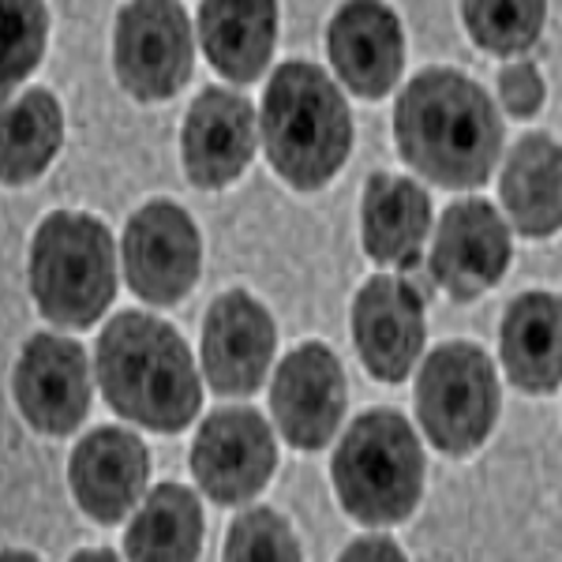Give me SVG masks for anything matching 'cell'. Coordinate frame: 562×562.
Returning a JSON list of instances; mask_svg holds the SVG:
<instances>
[{
  "instance_id": "obj_7",
  "label": "cell",
  "mask_w": 562,
  "mask_h": 562,
  "mask_svg": "<svg viewBox=\"0 0 562 562\" xmlns=\"http://www.w3.org/2000/svg\"><path fill=\"white\" fill-rule=\"evenodd\" d=\"M195 38L188 12L169 0H135L116 12L113 71L135 102H166L192 79Z\"/></svg>"
},
{
  "instance_id": "obj_3",
  "label": "cell",
  "mask_w": 562,
  "mask_h": 562,
  "mask_svg": "<svg viewBox=\"0 0 562 562\" xmlns=\"http://www.w3.org/2000/svg\"><path fill=\"white\" fill-rule=\"evenodd\" d=\"M259 135L270 169L293 192H319L349 161L352 113L319 65L285 60L262 90Z\"/></svg>"
},
{
  "instance_id": "obj_16",
  "label": "cell",
  "mask_w": 562,
  "mask_h": 562,
  "mask_svg": "<svg viewBox=\"0 0 562 562\" xmlns=\"http://www.w3.org/2000/svg\"><path fill=\"white\" fill-rule=\"evenodd\" d=\"M150 480V450L128 428H94L68 458V487L79 510L98 525H116L135 510Z\"/></svg>"
},
{
  "instance_id": "obj_15",
  "label": "cell",
  "mask_w": 562,
  "mask_h": 562,
  "mask_svg": "<svg viewBox=\"0 0 562 562\" xmlns=\"http://www.w3.org/2000/svg\"><path fill=\"white\" fill-rule=\"evenodd\" d=\"M12 394L23 420L42 435H71L90 409V364L79 341L34 334L20 349Z\"/></svg>"
},
{
  "instance_id": "obj_11",
  "label": "cell",
  "mask_w": 562,
  "mask_h": 562,
  "mask_svg": "<svg viewBox=\"0 0 562 562\" xmlns=\"http://www.w3.org/2000/svg\"><path fill=\"white\" fill-rule=\"evenodd\" d=\"M349 319L352 346H357L368 375L390 386L405 383L416 360L424 357V341H428L424 296L405 278L375 274L352 296Z\"/></svg>"
},
{
  "instance_id": "obj_4",
  "label": "cell",
  "mask_w": 562,
  "mask_h": 562,
  "mask_svg": "<svg viewBox=\"0 0 562 562\" xmlns=\"http://www.w3.org/2000/svg\"><path fill=\"white\" fill-rule=\"evenodd\" d=\"M341 510L368 529H386L424 498L428 458L413 424L397 409H368L349 424L330 461Z\"/></svg>"
},
{
  "instance_id": "obj_2",
  "label": "cell",
  "mask_w": 562,
  "mask_h": 562,
  "mask_svg": "<svg viewBox=\"0 0 562 562\" xmlns=\"http://www.w3.org/2000/svg\"><path fill=\"white\" fill-rule=\"evenodd\" d=\"M94 375L109 409L158 435L184 431L203 405L188 341L147 312H121L105 323L94 346Z\"/></svg>"
},
{
  "instance_id": "obj_8",
  "label": "cell",
  "mask_w": 562,
  "mask_h": 562,
  "mask_svg": "<svg viewBox=\"0 0 562 562\" xmlns=\"http://www.w3.org/2000/svg\"><path fill=\"white\" fill-rule=\"evenodd\" d=\"M124 278L154 307H173L195 289L203 270V237L192 214L169 199H150L128 217L121 240Z\"/></svg>"
},
{
  "instance_id": "obj_21",
  "label": "cell",
  "mask_w": 562,
  "mask_h": 562,
  "mask_svg": "<svg viewBox=\"0 0 562 562\" xmlns=\"http://www.w3.org/2000/svg\"><path fill=\"white\" fill-rule=\"evenodd\" d=\"M199 42L217 76L256 83L278 45L274 0H206L195 12Z\"/></svg>"
},
{
  "instance_id": "obj_9",
  "label": "cell",
  "mask_w": 562,
  "mask_h": 562,
  "mask_svg": "<svg viewBox=\"0 0 562 562\" xmlns=\"http://www.w3.org/2000/svg\"><path fill=\"white\" fill-rule=\"evenodd\" d=\"M188 465L211 503H251L278 469L274 431L251 405H222L199 424Z\"/></svg>"
},
{
  "instance_id": "obj_26",
  "label": "cell",
  "mask_w": 562,
  "mask_h": 562,
  "mask_svg": "<svg viewBox=\"0 0 562 562\" xmlns=\"http://www.w3.org/2000/svg\"><path fill=\"white\" fill-rule=\"evenodd\" d=\"M45 42H49V12L38 0H8L4 4V94L38 68Z\"/></svg>"
},
{
  "instance_id": "obj_12",
  "label": "cell",
  "mask_w": 562,
  "mask_h": 562,
  "mask_svg": "<svg viewBox=\"0 0 562 562\" xmlns=\"http://www.w3.org/2000/svg\"><path fill=\"white\" fill-rule=\"evenodd\" d=\"M346 368L323 341H301L281 357L270 383V413L296 450H323L346 416Z\"/></svg>"
},
{
  "instance_id": "obj_25",
  "label": "cell",
  "mask_w": 562,
  "mask_h": 562,
  "mask_svg": "<svg viewBox=\"0 0 562 562\" xmlns=\"http://www.w3.org/2000/svg\"><path fill=\"white\" fill-rule=\"evenodd\" d=\"M222 562H304L301 540L270 506H251L233 518L222 543Z\"/></svg>"
},
{
  "instance_id": "obj_19",
  "label": "cell",
  "mask_w": 562,
  "mask_h": 562,
  "mask_svg": "<svg viewBox=\"0 0 562 562\" xmlns=\"http://www.w3.org/2000/svg\"><path fill=\"white\" fill-rule=\"evenodd\" d=\"M431 237V195L413 177L371 173L360 195V244L379 267H413Z\"/></svg>"
},
{
  "instance_id": "obj_20",
  "label": "cell",
  "mask_w": 562,
  "mask_h": 562,
  "mask_svg": "<svg viewBox=\"0 0 562 562\" xmlns=\"http://www.w3.org/2000/svg\"><path fill=\"white\" fill-rule=\"evenodd\" d=\"M498 199L521 237H555L562 229V143L555 135L529 132L514 143L498 177Z\"/></svg>"
},
{
  "instance_id": "obj_24",
  "label": "cell",
  "mask_w": 562,
  "mask_h": 562,
  "mask_svg": "<svg viewBox=\"0 0 562 562\" xmlns=\"http://www.w3.org/2000/svg\"><path fill=\"white\" fill-rule=\"evenodd\" d=\"M461 23L484 53L518 57L540 42L543 23H548V4H540V0H503V4L498 0H465Z\"/></svg>"
},
{
  "instance_id": "obj_1",
  "label": "cell",
  "mask_w": 562,
  "mask_h": 562,
  "mask_svg": "<svg viewBox=\"0 0 562 562\" xmlns=\"http://www.w3.org/2000/svg\"><path fill=\"white\" fill-rule=\"evenodd\" d=\"M402 161L450 192L487 184L503 154V116L484 87L458 68H424L394 102Z\"/></svg>"
},
{
  "instance_id": "obj_22",
  "label": "cell",
  "mask_w": 562,
  "mask_h": 562,
  "mask_svg": "<svg viewBox=\"0 0 562 562\" xmlns=\"http://www.w3.org/2000/svg\"><path fill=\"white\" fill-rule=\"evenodd\" d=\"M203 503L184 484H158L124 532L128 562H195L203 548Z\"/></svg>"
},
{
  "instance_id": "obj_28",
  "label": "cell",
  "mask_w": 562,
  "mask_h": 562,
  "mask_svg": "<svg viewBox=\"0 0 562 562\" xmlns=\"http://www.w3.org/2000/svg\"><path fill=\"white\" fill-rule=\"evenodd\" d=\"M338 562H409V559H405V551L397 548V540L360 537V540H352L346 551H341Z\"/></svg>"
},
{
  "instance_id": "obj_14",
  "label": "cell",
  "mask_w": 562,
  "mask_h": 562,
  "mask_svg": "<svg viewBox=\"0 0 562 562\" xmlns=\"http://www.w3.org/2000/svg\"><path fill=\"white\" fill-rule=\"evenodd\" d=\"M203 379L217 397H251L278 352L274 315L248 289H229L203 319Z\"/></svg>"
},
{
  "instance_id": "obj_27",
  "label": "cell",
  "mask_w": 562,
  "mask_h": 562,
  "mask_svg": "<svg viewBox=\"0 0 562 562\" xmlns=\"http://www.w3.org/2000/svg\"><path fill=\"white\" fill-rule=\"evenodd\" d=\"M498 102L510 116H518V121H529V116H537L543 102H548V83H543L540 68L532 65V60H514V65H506L498 71Z\"/></svg>"
},
{
  "instance_id": "obj_23",
  "label": "cell",
  "mask_w": 562,
  "mask_h": 562,
  "mask_svg": "<svg viewBox=\"0 0 562 562\" xmlns=\"http://www.w3.org/2000/svg\"><path fill=\"white\" fill-rule=\"evenodd\" d=\"M60 147H65V109L53 90L34 87L20 98H8L4 124H0V161H4L8 188L38 180Z\"/></svg>"
},
{
  "instance_id": "obj_30",
  "label": "cell",
  "mask_w": 562,
  "mask_h": 562,
  "mask_svg": "<svg viewBox=\"0 0 562 562\" xmlns=\"http://www.w3.org/2000/svg\"><path fill=\"white\" fill-rule=\"evenodd\" d=\"M0 562H42L34 551H20V548H4V555H0Z\"/></svg>"
},
{
  "instance_id": "obj_5",
  "label": "cell",
  "mask_w": 562,
  "mask_h": 562,
  "mask_svg": "<svg viewBox=\"0 0 562 562\" xmlns=\"http://www.w3.org/2000/svg\"><path fill=\"white\" fill-rule=\"evenodd\" d=\"M31 296L42 319L87 330L116 296V251L105 222L83 211H53L31 240Z\"/></svg>"
},
{
  "instance_id": "obj_29",
  "label": "cell",
  "mask_w": 562,
  "mask_h": 562,
  "mask_svg": "<svg viewBox=\"0 0 562 562\" xmlns=\"http://www.w3.org/2000/svg\"><path fill=\"white\" fill-rule=\"evenodd\" d=\"M68 562H121V559H116L109 548H83V551H76Z\"/></svg>"
},
{
  "instance_id": "obj_6",
  "label": "cell",
  "mask_w": 562,
  "mask_h": 562,
  "mask_svg": "<svg viewBox=\"0 0 562 562\" xmlns=\"http://www.w3.org/2000/svg\"><path fill=\"white\" fill-rule=\"evenodd\" d=\"M416 420L450 458L484 447L498 420V375L473 341H442L416 375Z\"/></svg>"
},
{
  "instance_id": "obj_10",
  "label": "cell",
  "mask_w": 562,
  "mask_h": 562,
  "mask_svg": "<svg viewBox=\"0 0 562 562\" xmlns=\"http://www.w3.org/2000/svg\"><path fill=\"white\" fill-rule=\"evenodd\" d=\"M510 259V225L487 199H458L442 211L431 233L428 270L450 301L469 304L484 296L503 281Z\"/></svg>"
},
{
  "instance_id": "obj_18",
  "label": "cell",
  "mask_w": 562,
  "mask_h": 562,
  "mask_svg": "<svg viewBox=\"0 0 562 562\" xmlns=\"http://www.w3.org/2000/svg\"><path fill=\"white\" fill-rule=\"evenodd\" d=\"M498 352L521 394H555L562 386V296L548 289L514 296L498 323Z\"/></svg>"
},
{
  "instance_id": "obj_13",
  "label": "cell",
  "mask_w": 562,
  "mask_h": 562,
  "mask_svg": "<svg viewBox=\"0 0 562 562\" xmlns=\"http://www.w3.org/2000/svg\"><path fill=\"white\" fill-rule=\"evenodd\" d=\"M259 147V113L237 90L206 87L184 113L180 161L188 184L199 192H222L248 173Z\"/></svg>"
},
{
  "instance_id": "obj_17",
  "label": "cell",
  "mask_w": 562,
  "mask_h": 562,
  "mask_svg": "<svg viewBox=\"0 0 562 562\" xmlns=\"http://www.w3.org/2000/svg\"><path fill=\"white\" fill-rule=\"evenodd\" d=\"M326 53L338 79L357 98L390 94L405 71V31L394 8L375 0H352L330 15L326 26Z\"/></svg>"
}]
</instances>
